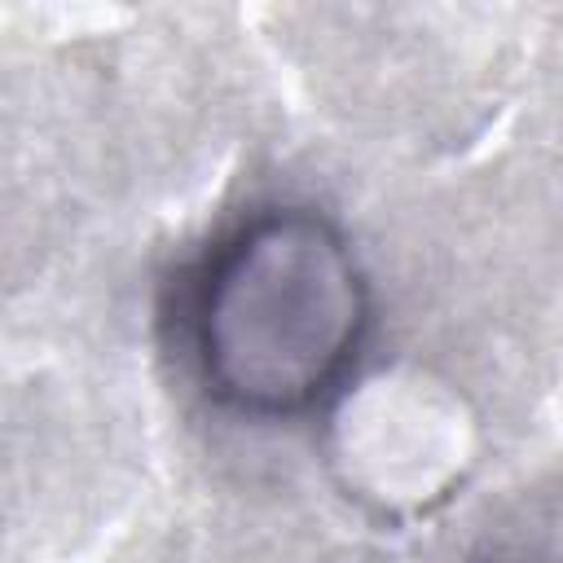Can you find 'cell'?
Segmentation results:
<instances>
[{
    "instance_id": "1",
    "label": "cell",
    "mask_w": 563,
    "mask_h": 563,
    "mask_svg": "<svg viewBox=\"0 0 563 563\" xmlns=\"http://www.w3.org/2000/svg\"><path fill=\"white\" fill-rule=\"evenodd\" d=\"M180 325L194 374L220 409L282 422L352 387L374 295L325 211L277 202L207 246L185 282Z\"/></svg>"
},
{
    "instance_id": "2",
    "label": "cell",
    "mask_w": 563,
    "mask_h": 563,
    "mask_svg": "<svg viewBox=\"0 0 563 563\" xmlns=\"http://www.w3.org/2000/svg\"><path fill=\"white\" fill-rule=\"evenodd\" d=\"M378 387L383 391H365L356 405L343 396L347 413L339 422L347 444L339 457L347 466V484H356L361 497H378L383 506H427L457 479V418L422 391H409L413 383H391V391L387 383Z\"/></svg>"
}]
</instances>
